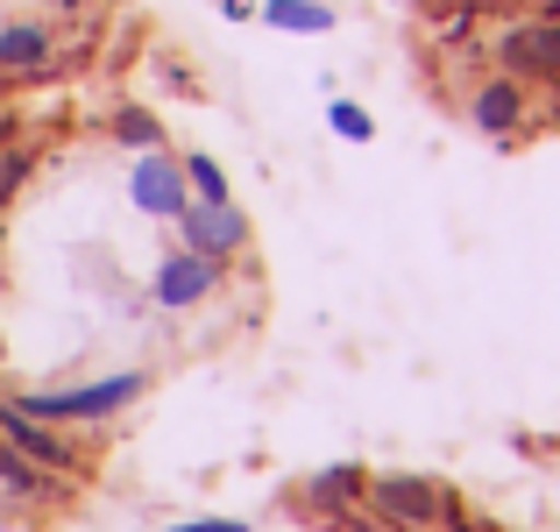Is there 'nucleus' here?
Masks as SVG:
<instances>
[{"label": "nucleus", "instance_id": "nucleus-1", "mask_svg": "<svg viewBox=\"0 0 560 532\" xmlns=\"http://www.w3.org/2000/svg\"><path fill=\"white\" fill-rule=\"evenodd\" d=\"M454 505H462L454 490H440L433 476H411V469H370V490H362V511L390 532H440Z\"/></svg>", "mask_w": 560, "mask_h": 532}, {"label": "nucleus", "instance_id": "nucleus-2", "mask_svg": "<svg viewBox=\"0 0 560 532\" xmlns=\"http://www.w3.org/2000/svg\"><path fill=\"white\" fill-rule=\"evenodd\" d=\"M142 391H150V377H142V369H114V377L71 383V391H22L14 405L36 412V419H50V426H100V419H114L121 405H136Z\"/></svg>", "mask_w": 560, "mask_h": 532}, {"label": "nucleus", "instance_id": "nucleus-3", "mask_svg": "<svg viewBox=\"0 0 560 532\" xmlns=\"http://www.w3.org/2000/svg\"><path fill=\"white\" fill-rule=\"evenodd\" d=\"M482 50L497 57V71H511V79H525V85H560V22H547V14L504 22Z\"/></svg>", "mask_w": 560, "mask_h": 532}, {"label": "nucleus", "instance_id": "nucleus-4", "mask_svg": "<svg viewBox=\"0 0 560 532\" xmlns=\"http://www.w3.org/2000/svg\"><path fill=\"white\" fill-rule=\"evenodd\" d=\"M0 440H8L14 454H28L36 469L65 476V483L85 476V448H79V440H71L65 426H50V419H36V412H22L14 397H0Z\"/></svg>", "mask_w": 560, "mask_h": 532}, {"label": "nucleus", "instance_id": "nucleus-5", "mask_svg": "<svg viewBox=\"0 0 560 532\" xmlns=\"http://www.w3.org/2000/svg\"><path fill=\"white\" fill-rule=\"evenodd\" d=\"M178 234H185V248H199V256L234 263L248 248V213L234 199H185L178 206Z\"/></svg>", "mask_w": 560, "mask_h": 532}, {"label": "nucleus", "instance_id": "nucleus-6", "mask_svg": "<svg viewBox=\"0 0 560 532\" xmlns=\"http://www.w3.org/2000/svg\"><path fill=\"white\" fill-rule=\"evenodd\" d=\"M525 114H533V93H525V79H511V71H490V79L468 93V122H476V136H490V142H518Z\"/></svg>", "mask_w": 560, "mask_h": 532}, {"label": "nucleus", "instance_id": "nucleus-7", "mask_svg": "<svg viewBox=\"0 0 560 532\" xmlns=\"http://www.w3.org/2000/svg\"><path fill=\"white\" fill-rule=\"evenodd\" d=\"M220 277H228V263L199 256V248H178V256H164V263H156L150 299L164 305V313H191V305H206V299H213V285H220Z\"/></svg>", "mask_w": 560, "mask_h": 532}, {"label": "nucleus", "instance_id": "nucleus-8", "mask_svg": "<svg viewBox=\"0 0 560 532\" xmlns=\"http://www.w3.org/2000/svg\"><path fill=\"white\" fill-rule=\"evenodd\" d=\"M128 199H136L150 220H178V206L191 199L178 157H171V150H136V171H128Z\"/></svg>", "mask_w": 560, "mask_h": 532}, {"label": "nucleus", "instance_id": "nucleus-9", "mask_svg": "<svg viewBox=\"0 0 560 532\" xmlns=\"http://www.w3.org/2000/svg\"><path fill=\"white\" fill-rule=\"evenodd\" d=\"M362 490H370V469L334 462V469H313V476L299 483V505L313 511V519H348V511H362Z\"/></svg>", "mask_w": 560, "mask_h": 532}, {"label": "nucleus", "instance_id": "nucleus-10", "mask_svg": "<svg viewBox=\"0 0 560 532\" xmlns=\"http://www.w3.org/2000/svg\"><path fill=\"white\" fill-rule=\"evenodd\" d=\"M57 65V28L50 22H0V71L8 79H43Z\"/></svg>", "mask_w": 560, "mask_h": 532}, {"label": "nucleus", "instance_id": "nucleus-11", "mask_svg": "<svg viewBox=\"0 0 560 532\" xmlns=\"http://www.w3.org/2000/svg\"><path fill=\"white\" fill-rule=\"evenodd\" d=\"M0 490L22 497V505H65L79 483H65V476H50V469H36L28 454H14L8 440H0Z\"/></svg>", "mask_w": 560, "mask_h": 532}, {"label": "nucleus", "instance_id": "nucleus-12", "mask_svg": "<svg viewBox=\"0 0 560 532\" xmlns=\"http://www.w3.org/2000/svg\"><path fill=\"white\" fill-rule=\"evenodd\" d=\"M256 14L284 36H334V22H341L327 0H256Z\"/></svg>", "mask_w": 560, "mask_h": 532}, {"label": "nucleus", "instance_id": "nucleus-13", "mask_svg": "<svg viewBox=\"0 0 560 532\" xmlns=\"http://www.w3.org/2000/svg\"><path fill=\"white\" fill-rule=\"evenodd\" d=\"M107 136L121 142V150H164V122H156L150 107H121L107 122Z\"/></svg>", "mask_w": 560, "mask_h": 532}, {"label": "nucleus", "instance_id": "nucleus-14", "mask_svg": "<svg viewBox=\"0 0 560 532\" xmlns=\"http://www.w3.org/2000/svg\"><path fill=\"white\" fill-rule=\"evenodd\" d=\"M36 157H43V150H36V142H22V136L0 142V213H8V199L28 185V177H36Z\"/></svg>", "mask_w": 560, "mask_h": 532}, {"label": "nucleus", "instance_id": "nucleus-15", "mask_svg": "<svg viewBox=\"0 0 560 532\" xmlns=\"http://www.w3.org/2000/svg\"><path fill=\"white\" fill-rule=\"evenodd\" d=\"M178 171H185V192H191V199H234V192H228V171H220L213 157H178Z\"/></svg>", "mask_w": 560, "mask_h": 532}, {"label": "nucleus", "instance_id": "nucleus-16", "mask_svg": "<svg viewBox=\"0 0 560 532\" xmlns=\"http://www.w3.org/2000/svg\"><path fill=\"white\" fill-rule=\"evenodd\" d=\"M327 128H334L341 142H376L370 107H355V100H327Z\"/></svg>", "mask_w": 560, "mask_h": 532}, {"label": "nucleus", "instance_id": "nucleus-17", "mask_svg": "<svg viewBox=\"0 0 560 532\" xmlns=\"http://www.w3.org/2000/svg\"><path fill=\"white\" fill-rule=\"evenodd\" d=\"M171 532H248L242 519H185V525H171Z\"/></svg>", "mask_w": 560, "mask_h": 532}, {"label": "nucleus", "instance_id": "nucleus-18", "mask_svg": "<svg viewBox=\"0 0 560 532\" xmlns=\"http://www.w3.org/2000/svg\"><path fill=\"white\" fill-rule=\"evenodd\" d=\"M220 14H228V22H248V14H256V0H220Z\"/></svg>", "mask_w": 560, "mask_h": 532}, {"label": "nucleus", "instance_id": "nucleus-19", "mask_svg": "<svg viewBox=\"0 0 560 532\" xmlns=\"http://www.w3.org/2000/svg\"><path fill=\"white\" fill-rule=\"evenodd\" d=\"M14 128H22V122H14V107L0 100V142H14Z\"/></svg>", "mask_w": 560, "mask_h": 532}, {"label": "nucleus", "instance_id": "nucleus-20", "mask_svg": "<svg viewBox=\"0 0 560 532\" xmlns=\"http://www.w3.org/2000/svg\"><path fill=\"white\" fill-rule=\"evenodd\" d=\"M482 532H497V525H482Z\"/></svg>", "mask_w": 560, "mask_h": 532}]
</instances>
